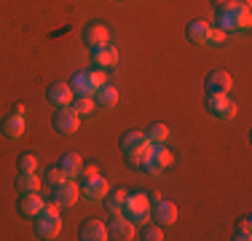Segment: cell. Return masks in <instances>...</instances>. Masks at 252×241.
<instances>
[{"label": "cell", "instance_id": "484cf974", "mask_svg": "<svg viewBox=\"0 0 252 241\" xmlns=\"http://www.w3.org/2000/svg\"><path fill=\"white\" fill-rule=\"evenodd\" d=\"M64 180H70V177L62 172V166H59V164H57V166H49V169L43 172V182L49 185V188H57V185L64 182Z\"/></svg>", "mask_w": 252, "mask_h": 241}, {"label": "cell", "instance_id": "7402d4cb", "mask_svg": "<svg viewBox=\"0 0 252 241\" xmlns=\"http://www.w3.org/2000/svg\"><path fill=\"white\" fill-rule=\"evenodd\" d=\"M126 193L129 190H124V188H116V190H107L105 193V198H102V204H105V209L107 212H121L124 209V201H126Z\"/></svg>", "mask_w": 252, "mask_h": 241}, {"label": "cell", "instance_id": "cb8c5ba5", "mask_svg": "<svg viewBox=\"0 0 252 241\" xmlns=\"http://www.w3.org/2000/svg\"><path fill=\"white\" fill-rule=\"evenodd\" d=\"M228 94H207V110L212 113V116H223L225 113V107H228Z\"/></svg>", "mask_w": 252, "mask_h": 241}, {"label": "cell", "instance_id": "7c38bea8", "mask_svg": "<svg viewBox=\"0 0 252 241\" xmlns=\"http://www.w3.org/2000/svg\"><path fill=\"white\" fill-rule=\"evenodd\" d=\"M59 231H62V217L59 214L35 217V233H38V239H57Z\"/></svg>", "mask_w": 252, "mask_h": 241}, {"label": "cell", "instance_id": "83f0119b", "mask_svg": "<svg viewBox=\"0 0 252 241\" xmlns=\"http://www.w3.org/2000/svg\"><path fill=\"white\" fill-rule=\"evenodd\" d=\"M16 169H19V172H38V158L30 155V153L16 155Z\"/></svg>", "mask_w": 252, "mask_h": 241}, {"label": "cell", "instance_id": "e0dca14e", "mask_svg": "<svg viewBox=\"0 0 252 241\" xmlns=\"http://www.w3.org/2000/svg\"><path fill=\"white\" fill-rule=\"evenodd\" d=\"M25 116H14V113H8V116L3 118V123H0V131H3L8 140H19V137H25Z\"/></svg>", "mask_w": 252, "mask_h": 241}, {"label": "cell", "instance_id": "1f68e13d", "mask_svg": "<svg viewBox=\"0 0 252 241\" xmlns=\"http://www.w3.org/2000/svg\"><path fill=\"white\" fill-rule=\"evenodd\" d=\"M225 30L220 27H209V35H207V46H223L225 43Z\"/></svg>", "mask_w": 252, "mask_h": 241}, {"label": "cell", "instance_id": "f546056e", "mask_svg": "<svg viewBox=\"0 0 252 241\" xmlns=\"http://www.w3.org/2000/svg\"><path fill=\"white\" fill-rule=\"evenodd\" d=\"M70 86H73V91H78V94H94L92 86H89L86 72H75V78L70 81Z\"/></svg>", "mask_w": 252, "mask_h": 241}, {"label": "cell", "instance_id": "30bf717a", "mask_svg": "<svg viewBox=\"0 0 252 241\" xmlns=\"http://www.w3.org/2000/svg\"><path fill=\"white\" fill-rule=\"evenodd\" d=\"M78 198H81V188H78L73 180H64L62 185L51 188V201L59 204V207H73Z\"/></svg>", "mask_w": 252, "mask_h": 241}, {"label": "cell", "instance_id": "d6a6232c", "mask_svg": "<svg viewBox=\"0 0 252 241\" xmlns=\"http://www.w3.org/2000/svg\"><path fill=\"white\" fill-rule=\"evenodd\" d=\"M236 113H239V107H236V102H228V107H225V113L220 118L223 120H231V118H236Z\"/></svg>", "mask_w": 252, "mask_h": 241}, {"label": "cell", "instance_id": "8992f818", "mask_svg": "<svg viewBox=\"0 0 252 241\" xmlns=\"http://www.w3.org/2000/svg\"><path fill=\"white\" fill-rule=\"evenodd\" d=\"M172 161H175L172 150L158 142V145H151V155H148V161L142 164V169H148L151 174H161L166 166H172Z\"/></svg>", "mask_w": 252, "mask_h": 241}, {"label": "cell", "instance_id": "ffe728a7", "mask_svg": "<svg viewBox=\"0 0 252 241\" xmlns=\"http://www.w3.org/2000/svg\"><path fill=\"white\" fill-rule=\"evenodd\" d=\"M94 102H97L99 107H116L118 105V89L110 86V83L99 86L97 91H94Z\"/></svg>", "mask_w": 252, "mask_h": 241}, {"label": "cell", "instance_id": "ba28073f", "mask_svg": "<svg viewBox=\"0 0 252 241\" xmlns=\"http://www.w3.org/2000/svg\"><path fill=\"white\" fill-rule=\"evenodd\" d=\"M231 86H233V78H231V72H225V70H209L207 78H204L207 94H228Z\"/></svg>", "mask_w": 252, "mask_h": 241}, {"label": "cell", "instance_id": "2e32d148", "mask_svg": "<svg viewBox=\"0 0 252 241\" xmlns=\"http://www.w3.org/2000/svg\"><path fill=\"white\" fill-rule=\"evenodd\" d=\"M105 193H107V180L99 177V174L86 177V182H83V188H81V196H86V201H102Z\"/></svg>", "mask_w": 252, "mask_h": 241}, {"label": "cell", "instance_id": "5b68a950", "mask_svg": "<svg viewBox=\"0 0 252 241\" xmlns=\"http://www.w3.org/2000/svg\"><path fill=\"white\" fill-rule=\"evenodd\" d=\"M107 239H116V241L134 239V222L124 212H113V217L107 220Z\"/></svg>", "mask_w": 252, "mask_h": 241}, {"label": "cell", "instance_id": "44dd1931", "mask_svg": "<svg viewBox=\"0 0 252 241\" xmlns=\"http://www.w3.org/2000/svg\"><path fill=\"white\" fill-rule=\"evenodd\" d=\"M59 166H62V172L67 174L70 180L78 177L81 174V169H83V158L78 153H64L62 158H59Z\"/></svg>", "mask_w": 252, "mask_h": 241}, {"label": "cell", "instance_id": "4dcf8cb0", "mask_svg": "<svg viewBox=\"0 0 252 241\" xmlns=\"http://www.w3.org/2000/svg\"><path fill=\"white\" fill-rule=\"evenodd\" d=\"M137 239H142V241H161L164 239V233H161V225H151V222H145V228H142V233Z\"/></svg>", "mask_w": 252, "mask_h": 241}, {"label": "cell", "instance_id": "4fadbf2b", "mask_svg": "<svg viewBox=\"0 0 252 241\" xmlns=\"http://www.w3.org/2000/svg\"><path fill=\"white\" fill-rule=\"evenodd\" d=\"M73 86L70 83H62V81H57V83H51L49 89H46V99H49V105L54 107H64V105H70L73 102Z\"/></svg>", "mask_w": 252, "mask_h": 241}, {"label": "cell", "instance_id": "4316f807", "mask_svg": "<svg viewBox=\"0 0 252 241\" xmlns=\"http://www.w3.org/2000/svg\"><path fill=\"white\" fill-rule=\"evenodd\" d=\"M233 239H236V241H250L252 239V222H250L247 214L236 222V228H233Z\"/></svg>", "mask_w": 252, "mask_h": 241}, {"label": "cell", "instance_id": "9a60e30c", "mask_svg": "<svg viewBox=\"0 0 252 241\" xmlns=\"http://www.w3.org/2000/svg\"><path fill=\"white\" fill-rule=\"evenodd\" d=\"M78 239L81 241H105L107 239V225L99 220H83L78 225Z\"/></svg>", "mask_w": 252, "mask_h": 241}, {"label": "cell", "instance_id": "5bb4252c", "mask_svg": "<svg viewBox=\"0 0 252 241\" xmlns=\"http://www.w3.org/2000/svg\"><path fill=\"white\" fill-rule=\"evenodd\" d=\"M83 43H86L89 48H97V46L110 43V30H107L105 24H99V22L86 24V27H83Z\"/></svg>", "mask_w": 252, "mask_h": 241}, {"label": "cell", "instance_id": "6da1fadb", "mask_svg": "<svg viewBox=\"0 0 252 241\" xmlns=\"http://www.w3.org/2000/svg\"><path fill=\"white\" fill-rule=\"evenodd\" d=\"M250 24H252V16H250L247 5L231 3V5H223V8H215V27L225 30V32H233V30H247Z\"/></svg>", "mask_w": 252, "mask_h": 241}, {"label": "cell", "instance_id": "3957f363", "mask_svg": "<svg viewBox=\"0 0 252 241\" xmlns=\"http://www.w3.org/2000/svg\"><path fill=\"white\" fill-rule=\"evenodd\" d=\"M151 196H148L145 190H134V193H126V201H124V209L121 212L129 217L134 225H145L148 220H151Z\"/></svg>", "mask_w": 252, "mask_h": 241}, {"label": "cell", "instance_id": "8fae6325", "mask_svg": "<svg viewBox=\"0 0 252 241\" xmlns=\"http://www.w3.org/2000/svg\"><path fill=\"white\" fill-rule=\"evenodd\" d=\"M92 64L99 70H110L118 64V48L113 43H105V46H97L92 48Z\"/></svg>", "mask_w": 252, "mask_h": 241}, {"label": "cell", "instance_id": "836d02e7", "mask_svg": "<svg viewBox=\"0 0 252 241\" xmlns=\"http://www.w3.org/2000/svg\"><path fill=\"white\" fill-rule=\"evenodd\" d=\"M81 174H83V177H94V174H97V166L86 164V169H81Z\"/></svg>", "mask_w": 252, "mask_h": 241}, {"label": "cell", "instance_id": "7a4b0ae2", "mask_svg": "<svg viewBox=\"0 0 252 241\" xmlns=\"http://www.w3.org/2000/svg\"><path fill=\"white\" fill-rule=\"evenodd\" d=\"M121 153L126 155L131 166H142L151 155V142H148L145 131H126L121 134Z\"/></svg>", "mask_w": 252, "mask_h": 241}, {"label": "cell", "instance_id": "d590c367", "mask_svg": "<svg viewBox=\"0 0 252 241\" xmlns=\"http://www.w3.org/2000/svg\"><path fill=\"white\" fill-rule=\"evenodd\" d=\"M231 3H236V0H212L215 8H223V5H231Z\"/></svg>", "mask_w": 252, "mask_h": 241}, {"label": "cell", "instance_id": "d4e9b609", "mask_svg": "<svg viewBox=\"0 0 252 241\" xmlns=\"http://www.w3.org/2000/svg\"><path fill=\"white\" fill-rule=\"evenodd\" d=\"M145 137H148V142H151V145L166 142V137H169V126H166V123H151V126H148V131H145Z\"/></svg>", "mask_w": 252, "mask_h": 241}, {"label": "cell", "instance_id": "9c48e42d", "mask_svg": "<svg viewBox=\"0 0 252 241\" xmlns=\"http://www.w3.org/2000/svg\"><path fill=\"white\" fill-rule=\"evenodd\" d=\"M151 217H153V222L156 225H175L177 222V204L175 201H166V198H158V201L153 204V209H151Z\"/></svg>", "mask_w": 252, "mask_h": 241}, {"label": "cell", "instance_id": "8d00e7d4", "mask_svg": "<svg viewBox=\"0 0 252 241\" xmlns=\"http://www.w3.org/2000/svg\"><path fill=\"white\" fill-rule=\"evenodd\" d=\"M236 3H239V5H247V8H250V3H252V0H236Z\"/></svg>", "mask_w": 252, "mask_h": 241}, {"label": "cell", "instance_id": "ac0fdd59", "mask_svg": "<svg viewBox=\"0 0 252 241\" xmlns=\"http://www.w3.org/2000/svg\"><path fill=\"white\" fill-rule=\"evenodd\" d=\"M207 35H209V24L201 22V19L188 22V27H185V38L193 46H207Z\"/></svg>", "mask_w": 252, "mask_h": 241}, {"label": "cell", "instance_id": "52a82bcc", "mask_svg": "<svg viewBox=\"0 0 252 241\" xmlns=\"http://www.w3.org/2000/svg\"><path fill=\"white\" fill-rule=\"evenodd\" d=\"M43 198L38 196V193H19V198H16V212H19L25 220H35V217L43 214Z\"/></svg>", "mask_w": 252, "mask_h": 241}, {"label": "cell", "instance_id": "f1b7e54d", "mask_svg": "<svg viewBox=\"0 0 252 241\" xmlns=\"http://www.w3.org/2000/svg\"><path fill=\"white\" fill-rule=\"evenodd\" d=\"M86 78H89V86H92V91H97L99 86H105V83H107V75H105V70H99V67H94V70H86Z\"/></svg>", "mask_w": 252, "mask_h": 241}, {"label": "cell", "instance_id": "277c9868", "mask_svg": "<svg viewBox=\"0 0 252 241\" xmlns=\"http://www.w3.org/2000/svg\"><path fill=\"white\" fill-rule=\"evenodd\" d=\"M51 126H54V131H57V134H62V137L75 134L78 126H81V116H78L70 105L57 107V110H54V116H51Z\"/></svg>", "mask_w": 252, "mask_h": 241}, {"label": "cell", "instance_id": "603a6c76", "mask_svg": "<svg viewBox=\"0 0 252 241\" xmlns=\"http://www.w3.org/2000/svg\"><path fill=\"white\" fill-rule=\"evenodd\" d=\"M70 107H73L78 116H92L94 107H97V102H94V96H92V94H78V96H73Z\"/></svg>", "mask_w": 252, "mask_h": 241}, {"label": "cell", "instance_id": "d6986e66", "mask_svg": "<svg viewBox=\"0 0 252 241\" xmlns=\"http://www.w3.org/2000/svg\"><path fill=\"white\" fill-rule=\"evenodd\" d=\"M14 185H16V190H19V193H38L43 182H40V177L35 172H19Z\"/></svg>", "mask_w": 252, "mask_h": 241}, {"label": "cell", "instance_id": "e575fe53", "mask_svg": "<svg viewBox=\"0 0 252 241\" xmlns=\"http://www.w3.org/2000/svg\"><path fill=\"white\" fill-rule=\"evenodd\" d=\"M11 113H14V116H25V113H27L25 102H16V105H14V110H11Z\"/></svg>", "mask_w": 252, "mask_h": 241}]
</instances>
